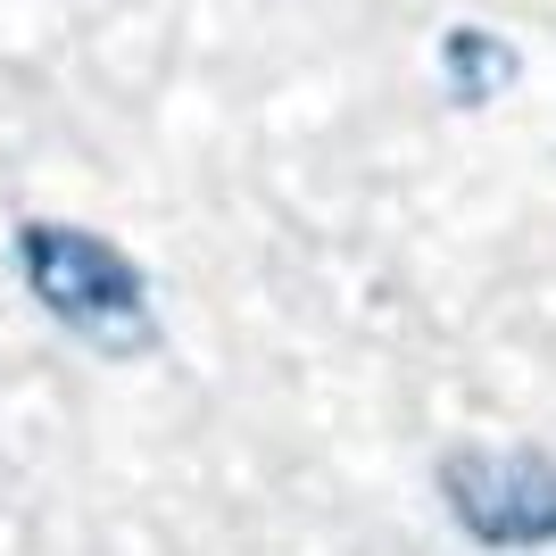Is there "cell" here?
I'll return each instance as SVG.
<instances>
[{"label": "cell", "instance_id": "6da1fadb", "mask_svg": "<svg viewBox=\"0 0 556 556\" xmlns=\"http://www.w3.org/2000/svg\"><path fill=\"white\" fill-rule=\"evenodd\" d=\"M9 266H17L25 300L67 341L100 349V357H150L159 349V300H150V275L125 241L67 225V216H17Z\"/></svg>", "mask_w": 556, "mask_h": 556}, {"label": "cell", "instance_id": "7a4b0ae2", "mask_svg": "<svg viewBox=\"0 0 556 556\" xmlns=\"http://www.w3.org/2000/svg\"><path fill=\"white\" fill-rule=\"evenodd\" d=\"M441 515L482 556H548L556 548V457L523 441H457L432 457Z\"/></svg>", "mask_w": 556, "mask_h": 556}, {"label": "cell", "instance_id": "3957f363", "mask_svg": "<svg viewBox=\"0 0 556 556\" xmlns=\"http://www.w3.org/2000/svg\"><path fill=\"white\" fill-rule=\"evenodd\" d=\"M432 75H441L448 109L473 116V109H490L498 92L523 84V50H515L507 34H490V25L457 17V25H441V42H432Z\"/></svg>", "mask_w": 556, "mask_h": 556}]
</instances>
